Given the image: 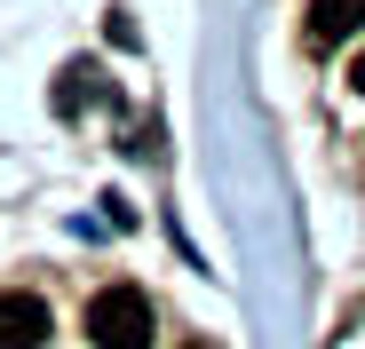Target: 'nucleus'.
<instances>
[{
	"instance_id": "39448f33",
	"label": "nucleus",
	"mask_w": 365,
	"mask_h": 349,
	"mask_svg": "<svg viewBox=\"0 0 365 349\" xmlns=\"http://www.w3.org/2000/svg\"><path fill=\"white\" fill-rule=\"evenodd\" d=\"M182 349H215V341H182Z\"/></svg>"
},
{
	"instance_id": "7ed1b4c3",
	"label": "nucleus",
	"mask_w": 365,
	"mask_h": 349,
	"mask_svg": "<svg viewBox=\"0 0 365 349\" xmlns=\"http://www.w3.org/2000/svg\"><path fill=\"white\" fill-rule=\"evenodd\" d=\"M349 32H365V0H310V48H341Z\"/></svg>"
},
{
	"instance_id": "f03ea898",
	"label": "nucleus",
	"mask_w": 365,
	"mask_h": 349,
	"mask_svg": "<svg viewBox=\"0 0 365 349\" xmlns=\"http://www.w3.org/2000/svg\"><path fill=\"white\" fill-rule=\"evenodd\" d=\"M56 325H48V302L40 294H0V349H40Z\"/></svg>"
},
{
	"instance_id": "f257e3e1",
	"label": "nucleus",
	"mask_w": 365,
	"mask_h": 349,
	"mask_svg": "<svg viewBox=\"0 0 365 349\" xmlns=\"http://www.w3.org/2000/svg\"><path fill=\"white\" fill-rule=\"evenodd\" d=\"M88 341L96 349H151V302L135 286H103L88 302Z\"/></svg>"
},
{
	"instance_id": "20e7f679",
	"label": "nucleus",
	"mask_w": 365,
	"mask_h": 349,
	"mask_svg": "<svg viewBox=\"0 0 365 349\" xmlns=\"http://www.w3.org/2000/svg\"><path fill=\"white\" fill-rule=\"evenodd\" d=\"M349 88H357V95H365V56H357V64H349Z\"/></svg>"
}]
</instances>
